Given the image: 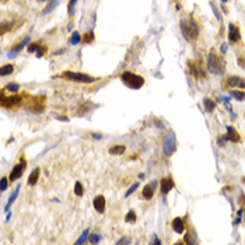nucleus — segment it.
<instances>
[{
  "label": "nucleus",
  "mask_w": 245,
  "mask_h": 245,
  "mask_svg": "<svg viewBox=\"0 0 245 245\" xmlns=\"http://www.w3.org/2000/svg\"><path fill=\"white\" fill-rule=\"evenodd\" d=\"M87 237H88V230H84V231H83V234L80 235V238L76 241V244H83V242L86 241V238H87Z\"/></svg>",
  "instance_id": "nucleus-25"
},
{
  "label": "nucleus",
  "mask_w": 245,
  "mask_h": 245,
  "mask_svg": "<svg viewBox=\"0 0 245 245\" xmlns=\"http://www.w3.org/2000/svg\"><path fill=\"white\" fill-rule=\"evenodd\" d=\"M93 136H94L95 139H101V135H97V133H93Z\"/></svg>",
  "instance_id": "nucleus-39"
},
{
  "label": "nucleus",
  "mask_w": 245,
  "mask_h": 245,
  "mask_svg": "<svg viewBox=\"0 0 245 245\" xmlns=\"http://www.w3.org/2000/svg\"><path fill=\"white\" fill-rule=\"evenodd\" d=\"M39 2H45V0H39Z\"/></svg>",
  "instance_id": "nucleus-42"
},
{
  "label": "nucleus",
  "mask_w": 245,
  "mask_h": 245,
  "mask_svg": "<svg viewBox=\"0 0 245 245\" xmlns=\"http://www.w3.org/2000/svg\"><path fill=\"white\" fill-rule=\"evenodd\" d=\"M77 3V0H70V3H69V14L73 16L74 14V4Z\"/></svg>",
  "instance_id": "nucleus-28"
},
{
  "label": "nucleus",
  "mask_w": 245,
  "mask_h": 245,
  "mask_svg": "<svg viewBox=\"0 0 245 245\" xmlns=\"http://www.w3.org/2000/svg\"><path fill=\"white\" fill-rule=\"evenodd\" d=\"M181 32H182L183 38L186 41H193L199 35V25L193 18H186V20H181Z\"/></svg>",
  "instance_id": "nucleus-1"
},
{
  "label": "nucleus",
  "mask_w": 245,
  "mask_h": 245,
  "mask_svg": "<svg viewBox=\"0 0 245 245\" xmlns=\"http://www.w3.org/2000/svg\"><path fill=\"white\" fill-rule=\"evenodd\" d=\"M38 178H39V168H35L34 171H32V174L30 175L28 178V183L30 185H35L38 181Z\"/></svg>",
  "instance_id": "nucleus-15"
},
{
  "label": "nucleus",
  "mask_w": 245,
  "mask_h": 245,
  "mask_svg": "<svg viewBox=\"0 0 245 245\" xmlns=\"http://www.w3.org/2000/svg\"><path fill=\"white\" fill-rule=\"evenodd\" d=\"M63 77L72 81H77V83H94L97 81V77L88 76V74H83V73H74V72H65Z\"/></svg>",
  "instance_id": "nucleus-4"
},
{
  "label": "nucleus",
  "mask_w": 245,
  "mask_h": 245,
  "mask_svg": "<svg viewBox=\"0 0 245 245\" xmlns=\"http://www.w3.org/2000/svg\"><path fill=\"white\" fill-rule=\"evenodd\" d=\"M210 6H211V10H213L214 16H216V18H217V20H221V16H220V13H219V10H217L216 4H214V3H210Z\"/></svg>",
  "instance_id": "nucleus-29"
},
{
  "label": "nucleus",
  "mask_w": 245,
  "mask_h": 245,
  "mask_svg": "<svg viewBox=\"0 0 245 245\" xmlns=\"http://www.w3.org/2000/svg\"><path fill=\"white\" fill-rule=\"evenodd\" d=\"M231 95H233L234 98H237L238 101H242V99L245 98V94L242 93V91H231Z\"/></svg>",
  "instance_id": "nucleus-21"
},
{
  "label": "nucleus",
  "mask_w": 245,
  "mask_h": 245,
  "mask_svg": "<svg viewBox=\"0 0 245 245\" xmlns=\"http://www.w3.org/2000/svg\"><path fill=\"white\" fill-rule=\"evenodd\" d=\"M83 186H81V183L80 182H76V185H74V193L77 195V196H81L83 195Z\"/></svg>",
  "instance_id": "nucleus-22"
},
{
  "label": "nucleus",
  "mask_w": 245,
  "mask_h": 245,
  "mask_svg": "<svg viewBox=\"0 0 245 245\" xmlns=\"http://www.w3.org/2000/svg\"><path fill=\"white\" fill-rule=\"evenodd\" d=\"M228 39H230V42H238L241 39V34H239L238 27L234 25V24L228 25Z\"/></svg>",
  "instance_id": "nucleus-7"
},
{
  "label": "nucleus",
  "mask_w": 245,
  "mask_h": 245,
  "mask_svg": "<svg viewBox=\"0 0 245 245\" xmlns=\"http://www.w3.org/2000/svg\"><path fill=\"white\" fill-rule=\"evenodd\" d=\"M174 186H175V183H174V181H172L171 177H165V178L161 179V192H163L164 195L168 193Z\"/></svg>",
  "instance_id": "nucleus-8"
},
{
  "label": "nucleus",
  "mask_w": 245,
  "mask_h": 245,
  "mask_svg": "<svg viewBox=\"0 0 245 245\" xmlns=\"http://www.w3.org/2000/svg\"><path fill=\"white\" fill-rule=\"evenodd\" d=\"M227 140H228L227 136H224V137H220V139H219V144H220V146H224V143H225Z\"/></svg>",
  "instance_id": "nucleus-32"
},
{
  "label": "nucleus",
  "mask_w": 245,
  "mask_h": 245,
  "mask_svg": "<svg viewBox=\"0 0 245 245\" xmlns=\"http://www.w3.org/2000/svg\"><path fill=\"white\" fill-rule=\"evenodd\" d=\"M94 209H95L97 211H99V213H102V211L105 210V197L102 196V195H99V196H97L95 199H94Z\"/></svg>",
  "instance_id": "nucleus-9"
},
{
  "label": "nucleus",
  "mask_w": 245,
  "mask_h": 245,
  "mask_svg": "<svg viewBox=\"0 0 245 245\" xmlns=\"http://www.w3.org/2000/svg\"><path fill=\"white\" fill-rule=\"evenodd\" d=\"M207 67L211 73L217 74V76H220V74L224 73V62L221 60V58L217 56V55L213 53V52H211L207 58Z\"/></svg>",
  "instance_id": "nucleus-2"
},
{
  "label": "nucleus",
  "mask_w": 245,
  "mask_h": 245,
  "mask_svg": "<svg viewBox=\"0 0 245 245\" xmlns=\"http://www.w3.org/2000/svg\"><path fill=\"white\" fill-rule=\"evenodd\" d=\"M99 239H101V235H99V234H91V235H90V242H91V244H97Z\"/></svg>",
  "instance_id": "nucleus-26"
},
{
  "label": "nucleus",
  "mask_w": 245,
  "mask_h": 245,
  "mask_svg": "<svg viewBox=\"0 0 245 245\" xmlns=\"http://www.w3.org/2000/svg\"><path fill=\"white\" fill-rule=\"evenodd\" d=\"M203 105H205V108H206L207 112H211V111L214 109V107H216V104H214L210 98H205V99H203Z\"/></svg>",
  "instance_id": "nucleus-17"
},
{
  "label": "nucleus",
  "mask_w": 245,
  "mask_h": 245,
  "mask_svg": "<svg viewBox=\"0 0 245 245\" xmlns=\"http://www.w3.org/2000/svg\"><path fill=\"white\" fill-rule=\"evenodd\" d=\"M44 52H45V48H38V51H37V56H38V58H42Z\"/></svg>",
  "instance_id": "nucleus-33"
},
{
  "label": "nucleus",
  "mask_w": 245,
  "mask_h": 245,
  "mask_svg": "<svg viewBox=\"0 0 245 245\" xmlns=\"http://www.w3.org/2000/svg\"><path fill=\"white\" fill-rule=\"evenodd\" d=\"M13 70H14V66L6 65V66H3V67L0 69V74H2V76H9V74L13 73Z\"/></svg>",
  "instance_id": "nucleus-16"
},
{
  "label": "nucleus",
  "mask_w": 245,
  "mask_h": 245,
  "mask_svg": "<svg viewBox=\"0 0 245 245\" xmlns=\"http://www.w3.org/2000/svg\"><path fill=\"white\" fill-rule=\"evenodd\" d=\"M175 149H177V139H175L174 132H169L168 135H165L164 141H163L164 154H165L167 157H169V155H171L172 153L175 151Z\"/></svg>",
  "instance_id": "nucleus-5"
},
{
  "label": "nucleus",
  "mask_w": 245,
  "mask_h": 245,
  "mask_svg": "<svg viewBox=\"0 0 245 245\" xmlns=\"http://www.w3.org/2000/svg\"><path fill=\"white\" fill-rule=\"evenodd\" d=\"M118 244H130V239L129 238H122L118 241Z\"/></svg>",
  "instance_id": "nucleus-34"
},
{
  "label": "nucleus",
  "mask_w": 245,
  "mask_h": 245,
  "mask_svg": "<svg viewBox=\"0 0 245 245\" xmlns=\"http://www.w3.org/2000/svg\"><path fill=\"white\" fill-rule=\"evenodd\" d=\"M91 39H93V35H88V34H87V37H86V41H91Z\"/></svg>",
  "instance_id": "nucleus-38"
},
{
  "label": "nucleus",
  "mask_w": 245,
  "mask_h": 245,
  "mask_svg": "<svg viewBox=\"0 0 245 245\" xmlns=\"http://www.w3.org/2000/svg\"><path fill=\"white\" fill-rule=\"evenodd\" d=\"M38 51V44H31L28 46V52H37Z\"/></svg>",
  "instance_id": "nucleus-31"
},
{
  "label": "nucleus",
  "mask_w": 245,
  "mask_h": 245,
  "mask_svg": "<svg viewBox=\"0 0 245 245\" xmlns=\"http://www.w3.org/2000/svg\"><path fill=\"white\" fill-rule=\"evenodd\" d=\"M220 49H221V52H223V53H225V52H227V45H225V44H223V45H221V48H220Z\"/></svg>",
  "instance_id": "nucleus-36"
},
{
  "label": "nucleus",
  "mask_w": 245,
  "mask_h": 245,
  "mask_svg": "<svg viewBox=\"0 0 245 245\" xmlns=\"http://www.w3.org/2000/svg\"><path fill=\"white\" fill-rule=\"evenodd\" d=\"M172 228H174L175 233L182 234L183 233V220L181 217H177V219L172 220Z\"/></svg>",
  "instance_id": "nucleus-11"
},
{
  "label": "nucleus",
  "mask_w": 245,
  "mask_h": 245,
  "mask_svg": "<svg viewBox=\"0 0 245 245\" xmlns=\"http://www.w3.org/2000/svg\"><path fill=\"white\" fill-rule=\"evenodd\" d=\"M20 88V86L18 84H16V83H12V84H7L6 86V90L7 91H12V93H16V91Z\"/></svg>",
  "instance_id": "nucleus-24"
},
{
  "label": "nucleus",
  "mask_w": 245,
  "mask_h": 245,
  "mask_svg": "<svg viewBox=\"0 0 245 245\" xmlns=\"http://www.w3.org/2000/svg\"><path fill=\"white\" fill-rule=\"evenodd\" d=\"M58 119H59V121H66V122L69 121V119L66 118V116H58Z\"/></svg>",
  "instance_id": "nucleus-37"
},
{
  "label": "nucleus",
  "mask_w": 245,
  "mask_h": 245,
  "mask_svg": "<svg viewBox=\"0 0 245 245\" xmlns=\"http://www.w3.org/2000/svg\"><path fill=\"white\" fill-rule=\"evenodd\" d=\"M153 242H154V244H161V241H160V239H157V238H155Z\"/></svg>",
  "instance_id": "nucleus-40"
},
{
  "label": "nucleus",
  "mask_w": 245,
  "mask_h": 245,
  "mask_svg": "<svg viewBox=\"0 0 245 245\" xmlns=\"http://www.w3.org/2000/svg\"><path fill=\"white\" fill-rule=\"evenodd\" d=\"M7 182H9V179H7L6 177L2 178V183H0V191L2 192H4L7 189Z\"/></svg>",
  "instance_id": "nucleus-27"
},
{
  "label": "nucleus",
  "mask_w": 245,
  "mask_h": 245,
  "mask_svg": "<svg viewBox=\"0 0 245 245\" xmlns=\"http://www.w3.org/2000/svg\"><path fill=\"white\" fill-rule=\"evenodd\" d=\"M135 220H136V214H135V211L130 210L129 213L126 214V217H125V221H126V223H130V221H135Z\"/></svg>",
  "instance_id": "nucleus-23"
},
{
  "label": "nucleus",
  "mask_w": 245,
  "mask_h": 245,
  "mask_svg": "<svg viewBox=\"0 0 245 245\" xmlns=\"http://www.w3.org/2000/svg\"><path fill=\"white\" fill-rule=\"evenodd\" d=\"M80 34L79 32H73V35H72V38H70V44L72 45H77V44L80 42Z\"/></svg>",
  "instance_id": "nucleus-20"
},
{
  "label": "nucleus",
  "mask_w": 245,
  "mask_h": 245,
  "mask_svg": "<svg viewBox=\"0 0 245 245\" xmlns=\"http://www.w3.org/2000/svg\"><path fill=\"white\" fill-rule=\"evenodd\" d=\"M137 186H139V183H137V182H136V183H133V185L129 188V191L126 192V196H129V195H132V192H135V189L137 188Z\"/></svg>",
  "instance_id": "nucleus-30"
},
{
  "label": "nucleus",
  "mask_w": 245,
  "mask_h": 245,
  "mask_svg": "<svg viewBox=\"0 0 245 245\" xmlns=\"http://www.w3.org/2000/svg\"><path fill=\"white\" fill-rule=\"evenodd\" d=\"M185 242H186V244H191V242H192V239H191V234H189V233H186V234H185Z\"/></svg>",
  "instance_id": "nucleus-35"
},
{
  "label": "nucleus",
  "mask_w": 245,
  "mask_h": 245,
  "mask_svg": "<svg viewBox=\"0 0 245 245\" xmlns=\"http://www.w3.org/2000/svg\"><path fill=\"white\" fill-rule=\"evenodd\" d=\"M228 84L233 86V87L238 86V87L245 88V80L241 79V77H238V76H231L230 79H228Z\"/></svg>",
  "instance_id": "nucleus-12"
},
{
  "label": "nucleus",
  "mask_w": 245,
  "mask_h": 245,
  "mask_svg": "<svg viewBox=\"0 0 245 245\" xmlns=\"http://www.w3.org/2000/svg\"><path fill=\"white\" fill-rule=\"evenodd\" d=\"M125 151V146H122V144H116V146H113L112 149H109V153L111 154H122V153Z\"/></svg>",
  "instance_id": "nucleus-19"
},
{
  "label": "nucleus",
  "mask_w": 245,
  "mask_h": 245,
  "mask_svg": "<svg viewBox=\"0 0 245 245\" xmlns=\"http://www.w3.org/2000/svg\"><path fill=\"white\" fill-rule=\"evenodd\" d=\"M227 137H228V140H231V141H239L238 133H237V130L233 129L231 126L227 127Z\"/></svg>",
  "instance_id": "nucleus-13"
},
{
  "label": "nucleus",
  "mask_w": 245,
  "mask_h": 245,
  "mask_svg": "<svg viewBox=\"0 0 245 245\" xmlns=\"http://www.w3.org/2000/svg\"><path fill=\"white\" fill-rule=\"evenodd\" d=\"M20 188H21V186H20V185H18V186H17V188H16V191H14V192H13V195H12V196H10V199H9V202H7V205H6V207H4V209H6V210H9V207H10V206H12V205H13V202H14V200H16V197H17V195H18V191H20Z\"/></svg>",
  "instance_id": "nucleus-18"
},
{
  "label": "nucleus",
  "mask_w": 245,
  "mask_h": 245,
  "mask_svg": "<svg viewBox=\"0 0 245 245\" xmlns=\"http://www.w3.org/2000/svg\"><path fill=\"white\" fill-rule=\"evenodd\" d=\"M121 79L127 87L133 88V90H137V88H140L141 86L144 84L143 77L137 76V74H133V73H130V72H125V73L121 76Z\"/></svg>",
  "instance_id": "nucleus-3"
},
{
  "label": "nucleus",
  "mask_w": 245,
  "mask_h": 245,
  "mask_svg": "<svg viewBox=\"0 0 245 245\" xmlns=\"http://www.w3.org/2000/svg\"><path fill=\"white\" fill-rule=\"evenodd\" d=\"M228 0H221V3H227Z\"/></svg>",
  "instance_id": "nucleus-41"
},
{
  "label": "nucleus",
  "mask_w": 245,
  "mask_h": 245,
  "mask_svg": "<svg viewBox=\"0 0 245 245\" xmlns=\"http://www.w3.org/2000/svg\"><path fill=\"white\" fill-rule=\"evenodd\" d=\"M20 101H21V97H10L6 101H3V105L4 107H14V105L20 104Z\"/></svg>",
  "instance_id": "nucleus-14"
},
{
  "label": "nucleus",
  "mask_w": 245,
  "mask_h": 245,
  "mask_svg": "<svg viewBox=\"0 0 245 245\" xmlns=\"http://www.w3.org/2000/svg\"><path fill=\"white\" fill-rule=\"evenodd\" d=\"M25 165H27V163L24 160L21 161L20 164H17V165L13 168L12 174H10V181H16V179H18V178H21L23 172L25 171Z\"/></svg>",
  "instance_id": "nucleus-6"
},
{
  "label": "nucleus",
  "mask_w": 245,
  "mask_h": 245,
  "mask_svg": "<svg viewBox=\"0 0 245 245\" xmlns=\"http://www.w3.org/2000/svg\"><path fill=\"white\" fill-rule=\"evenodd\" d=\"M155 185H157V182H151L150 185H146L143 189V197L147 200H150L153 197V195H154V188Z\"/></svg>",
  "instance_id": "nucleus-10"
}]
</instances>
